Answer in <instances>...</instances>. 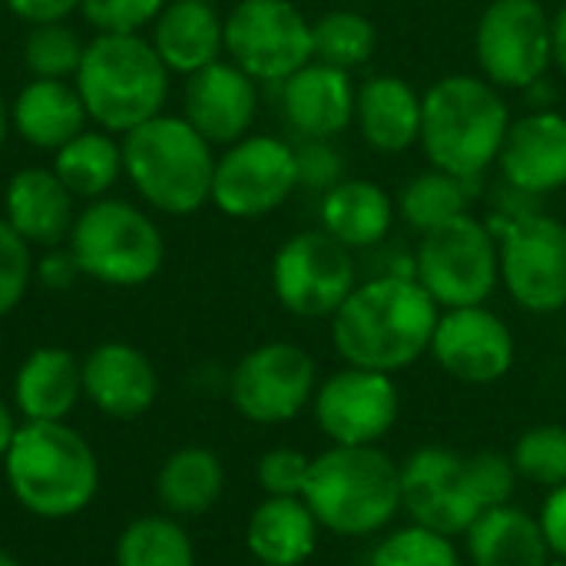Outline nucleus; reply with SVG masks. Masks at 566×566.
I'll return each instance as SVG.
<instances>
[{
    "label": "nucleus",
    "mask_w": 566,
    "mask_h": 566,
    "mask_svg": "<svg viewBox=\"0 0 566 566\" xmlns=\"http://www.w3.org/2000/svg\"><path fill=\"white\" fill-rule=\"evenodd\" d=\"M438 318V302L411 272H385L358 282L328 322L342 365L398 375L428 355Z\"/></svg>",
    "instance_id": "obj_1"
},
{
    "label": "nucleus",
    "mask_w": 566,
    "mask_h": 566,
    "mask_svg": "<svg viewBox=\"0 0 566 566\" xmlns=\"http://www.w3.org/2000/svg\"><path fill=\"white\" fill-rule=\"evenodd\" d=\"M517 481L511 454L424 444L401 461V504L408 521L464 537L481 514L514 501Z\"/></svg>",
    "instance_id": "obj_2"
},
{
    "label": "nucleus",
    "mask_w": 566,
    "mask_h": 566,
    "mask_svg": "<svg viewBox=\"0 0 566 566\" xmlns=\"http://www.w3.org/2000/svg\"><path fill=\"white\" fill-rule=\"evenodd\" d=\"M302 501L312 507L318 527L332 537H381L405 514L401 461H395L381 444H328L312 458Z\"/></svg>",
    "instance_id": "obj_3"
},
{
    "label": "nucleus",
    "mask_w": 566,
    "mask_h": 566,
    "mask_svg": "<svg viewBox=\"0 0 566 566\" xmlns=\"http://www.w3.org/2000/svg\"><path fill=\"white\" fill-rule=\"evenodd\" d=\"M514 116L481 73H448L421 93V149L434 169L481 179L501 156Z\"/></svg>",
    "instance_id": "obj_4"
},
{
    "label": "nucleus",
    "mask_w": 566,
    "mask_h": 566,
    "mask_svg": "<svg viewBox=\"0 0 566 566\" xmlns=\"http://www.w3.org/2000/svg\"><path fill=\"white\" fill-rule=\"evenodd\" d=\"M13 501L43 521L83 514L99 491V461L66 421H23L3 458Z\"/></svg>",
    "instance_id": "obj_5"
},
{
    "label": "nucleus",
    "mask_w": 566,
    "mask_h": 566,
    "mask_svg": "<svg viewBox=\"0 0 566 566\" xmlns=\"http://www.w3.org/2000/svg\"><path fill=\"white\" fill-rule=\"evenodd\" d=\"M73 86L86 106V116L106 129L126 136L146 119L166 113L169 70L143 33H96L80 60Z\"/></svg>",
    "instance_id": "obj_6"
},
{
    "label": "nucleus",
    "mask_w": 566,
    "mask_h": 566,
    "mask_svg": "<svg viewBox=\"0 0 566 566\" xmlns=\"http://www.w3.org/2000/svg\"><path fill=\"white\" fill-rule=\"evenodd\" d=\"M212 143L182 113H159L123 136V176L156 212H199L212 199Z\"/></svg>",
    "instance_id": "obj_7"
},
{
    "label": "nucleus",
    "mask_w": 566,
    "mask_h": 566,
    "mask_svg": "<svg viewBox=\"0 0 566 566\" xmlns=\"http://www.w3.org/2000/svg\"><path fill=\"white\" fill-rule=\"evenodd\" d=\"M66 249L80 272L113 289H136L159 275L166 242L149 212L126 199H93L76 212Z\"/></svg>",
    "instance_id": "obj_8"
},
{
    "label": "nucleus",
    "mask_w": 566,
    "mask_h": 566,
    "mask_svg": "<svg viewBox=\"0 0 566 566\" xmlns=\"http://www.w3.org/2000/svg\"><path fill=\"white\" fill-rule=\"evenodd\" d=\"M411 275L441 312L488 305L501 285V255L491 222L464 212L431 232H421Z\"/></svg>",
    "instance_id": "obj_9"
},
{
    "label": "nucleus",
    "mask_w": 566,
    "mask_h": 566,
    "mask_svg": "<svg viewBox=\"0 0 566 566\" xmlns=\"http://www.w3.org/2000/svg\"><path fill=\"white\" fill-rule=\"evenodd\" d=\"M358 285L355 252L335 242L325 229L289 235L272 255L275 302L305 322L332 318Z\"/></svg>",
    "instance_id": "obj_10"
},
{
    "label": "nucleus",
    "mask_w": 566,
    "mask_h": 566,
    "mask_svg": "<svg viewBox=\"0 0 566 566\" xmlns=\"http://www.w3.org/2000/svg\"><path fill=\"white\" fill-rule=\"evenodd\" d=\"M501 255V285L511 302L531 315L566 308V226L544 212L514 216L491 226Z\"/></svg>",
    "instance_id": "obj_11"
},
{
    "label": "nucleus",
    "mask_w": 566,
    "mask_h": 566,
    "mask_svg": "<svg viewBox=\"0 0 566 566\" xmlns=\"http://www.w3.org/2000/svg\"><path fill=\"white\" fill-rule=\"evenodd\" d=\"M474 56L497 90H531L554 66L551 13L541 0H491L474 27Z\"/></svg>",
    "instance_id": "obj_12"
},
{
    "label": "nucleus",
    "mask_w": 566,
    "mask_h": 566,
    "mask_svg": "<svg viewBox=\"0 0 566 566\" xmlns=\"http://www.w3.org/2000/svg\"><path fill=\"white\" fill-rule=\"evenodd\" d=\"M226 56L255 83H285L315 60L312 20L295 0H239L226 17Z\"/></svg>",
    "instance_id": "obj_13"
},
{
    "label": "nucleus",
    "mask_w": 566,
    "mask_h": 566,
    "mask_svg": "<svg viewBox=\"0 0 566 566\" xmlns=\"http://www.w3.org/2000/svg\"><path fill=\"white\" fill-rule=\"evenodd\" d=\"M298 189L295 146L269 133H249L216 156L212 206L229 219H265Z\"/></svg>",
    "instance_id": "obj_14"
},
{
    "label": "nucleus",
    "mask_w": 566,
    "mask_h": 566,
    "mask_svg": "<svg viewBox=\"0 0 566 566\" xmlns=\"http://www.w3.org/2000/svg\"><path fill=\"white\" fill-rule=\"evenodd\" d=\"M318 381V365L302 345L265 342L245 352L232 368L229 398L245 421L275 428L312 408Z\"/></svg>",
    "instance_id": "obj_15"
},
{
    "label": "nucleus",
    "mask_w": 566,
    "mask_h": 566,
    "mask_svg": "<svg viewBox=\"0 0 566 566\" xmlns=\"http://www.w3.org/2000/svg\"><path fill=\"white\" fill-rule=\"evenodd\" d=\"M312 418L328 444L371 448L395 431L401 418V388L395 375L342 365L318 381Z\"/></svg>",
    "instance_id": "obj_16"
},
{
    "label": "nucleus",
    "mask_w": 566,
    "mask_h": 566,
    "mask_svg": "<svg viewBox=\"0 0 566 566\" xmlns=\"http://www.w3.org/2000/svg\"><path fill=\"white\" fill-rule=\"evenodd\" d=\"M428 355L434 365L471 388L504 381L517 365V338L511 325L488 305L444 308Z\"/></svg>",
    "instance_id": "obj_17"
},
{
    "label": "nucleus",
    "mask_w": 566,
    "mask_h": 566,
    "mask_svg": "<svg viewBox=\"0 0 566 566\" xmlns=\"http://www.w3.org/2000/svg\"><path fill=\"white\" fill-rule=\"evenodd\" d=\"M182 116L212 146H232L259 116V83L232 60H216L186 76Z\"/></svg>",
    "instance_id": "obj_18"
},
{
    "label": "nucleus",
    "mask_w": 566,
    "mask_h": 566,
    "mask_svg": "<svg viewBox=\"0 0 566 566\" xmlns=\"http://www.w3.org/2000/svg\"><path fill=\"white\" fill-rule=\"evenodd\" d=\"M501 176L517 196H547L566 186V113L534 109L511 123L501 156Z\"/></svg>",
    "instance_id": "obj_19"
},
{
    "label": "nucleus",
    "mask_w": 566,
    "mask_h": 566,
    "mask_svg": "<svg viewBox=\"0 0 566 566\" xmlns=\"http://www.w3.org/2000/svg\"><path fill=\"white\" fill-rule=\"evenodd\" d=\"M83 398L113 421H136L156 405L159 375L139 348L103 342L83 358Z\"/></svg>",
    "instance_id": "obj_20"
},
{
    "label": "nucleus",
    "mask_w": 566,
    "mask_h": 566,
    "mask_svg": "<svg viewBox=\"0 0 566 566\" xmlns=\"http://www.w3.org/2000/svg\"><path fill=\"white\" fill-rule=\"evenodd\" d=\"M282 86V116L298 139H335L355 123V83L348 70L312 60Z\"/></svg>",
    "instance_id": "obj_21"
},
{
    "label": "nucleus",
    "mask_w": 566,
    "mask_h": 566,
    "mask_svg": "<svg viewBox=\"0 0 566 566\" xmlns=\"http://www.w3.org/2000/svg\"><path fill=\"white\" fill-rule=\"evenodd\" d=\"M76 196L60 182L50 166L17 169L3 189V219L30 245L56 249L70 239L76 222Z\"/></svg>",
    "instance_id": "obj_22"
},
{
    "label": "nucleus",
    "mask_w": 566,
    "mask_h": 566,
    "mask_svg": "<svg viewBox=\"0 0 566 566\" xmlns=\"http://www.w3.org/2000/svg\"><path fill=\"white\" fill-rule=\"evenodd\" d=\"M355 126L385 156H401L421 143V93L398 73H375L355 93Z\"/></svg>",
    "instance_id": "obj_23"
},
{
    "label": "nucleus",
    "mask_w": 566,
    "mask_h": 566,
    "mask_svg": "<svg viewBox=\"0 0 566 566\" xmlns=\"http://www.w3.org/2000/svg\"><path fill=\"white\" fill-rule=\"evenodd\" d=\"M149 43L169 73L192 76L226 53V17L212 0H169L149 27Z\"/></svg>",
    "instance_id": "obj_24"
},
{
    "label": "nucleus",
    "mask_w": 566,
    "mask_h": 566,
    "mask_svg": "<svg viewBox=\"0 0 566 566\" xmlns=\"http://www.w3.org/2000/svg\"><path fill=\"white\" fill-rule=\"evenodd\" d=\"M80 398L83 361L66 348H33L13 375V411L23 421H66Z\"/></svg>",
    "instance_id": "obj_25"
},
{
    "label": "nucleus",
    "mask_w": 566,
    "mask_h": 566,
    "mask_svg": "<svg viewBox=\"0 0 566 566\" xmlns=\"http://www.w3.org/2000/svg\"><path fill=\"white\" fill-rule=\"evenodd\" d=\"M322 534L302 497H262L245 521V551L262 566H305L315 557Z\"/></svg>",
    "instance_id": "obj_26"
},
{
    "label": "nucleus",
    "mask_w": 566,
    "mask_h": 566,
    "mask_svg": "<svg viewBox=\"0 0 566 566\" xmlns=\"http://www.w3.org/2000/svg\"><path fill=\"white\" fill-rule=\"evenodd\" d=\"M86 119V106L70 80H30L10 103V129L43 153H56L83 133Z\"/></svg>",
    "instance_id": "obj_27"
},
{
    "label": "nucleus",
    "mask_w": 566,
    "mask_h": 566,
    "mask_svg": "<svg viewBox=\"0 0 566 566\" xmlns=\"http://www.w3.org/2000/svg\"><path fill=\"white\" fill-rule=\"evenodd\" d=\"M398 219L395 199L371 179H342L322 196L318 229H325L335 242L352 252L375 249L388 239Z\"/></svg>",
    "instance_id": "obj_28"
},
{
    "label": "nucleus",
    "mask_w": 566,
    "mask_h": 566,
    "mask_svg": "<svg viewBox=\"0 0 566 566\" xmlns=\"http://www.w3.org/2000/svg\"><path fill=\"white\" fill-rule=\"evenodd\" d=\"M464 557L471 566H547L554 560L537 514L514 501L481 514L468 527Z\"/></svg>",
    "instance_id": "obj_29"
},
{
    "label": "nucleus",
    "mask_w": 566,
    "mask_h": 566,
    "mask_svg": "<svg viewBox=\"0 0 566 566\" xmlns=\"http://www.w3.org/2000/svg\"><path fill=\"white\" fill-rule=\"evenodd\" d=\"M156 494L169 517H202L226 494V468L209 448H179L163 461Z\"/></svg>",
    "instance_id": "obj_30"
},
{
    "label": "nucleus",
    "mask_w": 566,
    "mask_h": 566,
    "mask_svg": "<svg viewBox=\"0 0 566 566\" xmlns=\"http://www.w3.org/2000/svg\"><path fill=\"white\" fill-rule=\"evenodd\" d=\"M50 169L76 199H103L123 176V143L106 129H83L53 153Z\"/></svg>",
    "instance_id": "obj_31"
},
{
    "label": "nucleus",
    "mask_w": 566,
    "mask_h": 566,
    "mask_svg": "<svg viewBox=\"0 0 566 566\" xmlns=\"http://www.w3.org/2000/svg\"><path fill=\"white\" fill-rule=\"evenodd\" d=\"M474 182L478 179H464V176L431 166L405 182V189L395 199V209L421 235V232H431V229L471 212Z\"/></svg>",
    "instance_id": "obj_32"
},
{
    "label": "nucleus",
    "mask_w": 566,
    "mask_h": 566,
    "mask_svg": "<svg viewBox=\"0 0 566 566\" xmlns=\"http://www.w3.org/2000/svg\"><path fill=\"white\" fill-rule=\"evenodd\" d=\"M116 566H196V547L179 517H136L116 541Z\"/></svg>",
    "instance_id": "obj_33"
},
{
    "label": "nucleus",
    "mask_w": 566,
    "mask_h": 566,
    "mask_svg": "<svg viewBox=\"0 0 566 566\" xmlns=\"http://www.w3.org/2000/svg\"><path fill=\"white\" fill-rule=\"evenodd\" d=\"M378 30L358 10H328L312 23V50L315 60L332 63L338 70H358L375 56Z\"/></svg>",
    "instance_id": "obj_34"
},
{
    "label": "nucleus",
    "mask_w": 566,
    "mask_h": 566,
    "mask_svg": "<svg viewBox=\"0 0 566 566\" xmlns=\"http://www.w3.org/2000/svg\"><path fill=\"white\" fill-rule=\"evenodd\" d=\"M368 566H464V554L458 537L408 521L378 537L368 554Z\"/></svg>",
    "instance_id": "obj_35"
},
{
    "label": "nucleus",
    "mask_w": 566,
    "mask_h": 566,
    "mask_svg": "<svg viewBox=\"0 0 566 566\" xmlns=\"http://www.w3.org/2000/svg\"><path fill=\"white\" fill-rule=\"evenodd\" d=\"M86 43L80 33L60 20V23H36L23 36V66L30 70L33 80H73L80 70Z\"/></svg>",
    "instance_id": "obj_36"
},
{
    "label": "nucleus",
    "mask_w": 566,
    "mask_h": 566,
    "mask_svg": "<svg viewBox=\"0 0 566 566\" xmlns=\"http://www.w3.org/2000/svg\"><path fill=\"white\" fill-rule=\"evenodd\" d=\"M511 461L521 481L554 491L566 484V424H534L527 428L514 448Z\"/></svg>",
    "instance_id": "obj_37"
},
{
    "label": "nucleus",
    "mask_w": 566,
    "mask_h": 566,
    "mask_svg": "<svg viewBox=\"0 0 566 566\" xmlns=\"http://www.w3.org/2000/svg\"><path fill=\"white\" fill-rule=\"evenodd\" d=\"M169 0H80V17L96 33H143Z\"/></svg>",
    "instance_id": "obj_38"
},
{
    "label": "nucleus",
    "mask_w": 566,
    "mask_h": 566,
    "mask_svg": "<svg viewBox=\"0 0 566 566\" xmlns=\"http://www.w3.org/2000/svg\"><path fill=\"white\" fill-rule=\"evenodd\" d=\"M33 282V255L30 242L20 239L10 222L0 216V318H7L27 295Z\"/></svg>",
    "instance_id": "obj_39"
},
{
    "label": "nucleus",
    "mask_w": 566,
    "mask_h": 566,
    "mask_svg": "<svg viewBox=\"0 0 566 566\" xmlns=\"http://www.w3.org/2000/svg\"><path fill=\"white\" fill-rule=\"evenodd\" d=\"M312 471V454L298 448H272L255 464V481L265 497H302Z\"/></svg>",
    "instance_id": "obj_40"
},
{
    "label": "nucleus",
    "mask_w": 566,
    "mask_h": 566,
    "mask_svg": "<svg viewBox=\"0 0 566 566\" xmlns=\"http://www.w3.org/2000/svg\"><path fill=\"white\" fill-rule=\"evenodd\" d=\"M295 166H298V189L318 196H325L332 186L345 179V159L332 139H302L295 146Z\"/></svg>",
    "instance_id": "obj_41"
},
{
    "label": "nucleus",
    "mask_w": 566,
    "mask_h": 566,
    "mask_svg": "<svg viewBox=\"0 0 566 566\" xmlns=\"http://www.w3.org/2000/svg\"><path fill=\"white\" fill-rule=\"evenodd\" d=\"M80 265L73 259L70 249H46L36 262H33V282H40L50 292H66L76 279H80Z\"/></svg>",
    "instance_id": "obj_42"
},
{
    "label": "nucleus",
    "mask_w": 566,
    "mask_h": 566,
    "mask_svg": "<svg viewBox=\"0 0 566 566\" xmlns=\"http://www.w3.org/2000/svg\"><path fill=\"white\" fill-rule=\"evenodd\" d=\"M537 521H541V531L547 537L554 560H566V484L554 488V491H544Z\"/></svg>",
    "instance_id": "obj_43"
},
{
    "label": "nucleus",
    "mask_w": 566,
    "mask_h": 566,
    "mask_svg": "<svg viewBox=\"0 0 566 566\" xmlns=\"http://www.w3.org/2000/svg\"><path fill=\"white\" fill-rule=\"evenodd\" d=\"M10 13L20 17L23 23L36 27V23H60L70 13L80 10V0H7Z\"/></svg>",
    "instance_id": "obj_44"
},
{
    "label": "nucleus",
    "mask_w": 566,
    "mask_h": 566,
    "mask_svg": "<svg viewBox=\"0 0 566 566\" xmlns=\"http://www.w3.org/2000/svg\"><path fill=\"white\" fill-rule=\"evenodd\" d=\"M551 43H554V66L566 76V3L551 17Z\"/></svg>",
    "instance_id": "obj_45"
},
{
    "label": "nucleus",
    "mask_w": 566,
    "mask_h": 566,
    "mask_svg": "<svg viewBox=\"0 0 566 566\" xmlns=\"http://www.w3.org/2000/svg\"><path fill=\"white\" fill-rule=\"evenodd\" d=\"M17 418H13V408L0 398V464H3V458H7V451H10V441H13V434H17Z\"/></svg>",
    "instance_id": "obj_46"
},
{
    "label": "nucleus",
    "mask_w": 566,
    "mask_h": 566,
    "mask_svg": "<svg viewBox=\"0 0 566 566\" xmlns=\"http://www.w3.org/2000/svg\"><path fill=\"white\" fill-rule=\"evenodd\" d=\"M7 136H10V103L0 93V146L7 143Z\"/></svg>",
    "instance_id": "obj_47"
},
{
    "label": "nucleus",
    "mask_w": 566,
    "mask_h": 566,
    "mask_svg": "<svg viewBox=\"0 0 566 566\" xmlns=\"http://www.w3.org/2000/svg\"><path fill=\"white\" fill-rule=\"evenodd\" d=\"M0 566H20V560H17L13 554H7V551H0Z\"/></svg>",
    "instance_id": "obj_48"
},
{
    "label": "nucleus",
    "mask_w": 566,
    "mask_h": 566,
    "mask_svg": "<svg viewBox=\"0 0 566 566\" xmlns=\"http://www.w3.org/2000/svg\"><path fill=\"white\" fill-rule=\"evenodd\" d=\"M547 566H566V560H551V564Z\"/></svg>",
    "instance_id": "obj_49"
},
{
    "label": "nucleus",
    "mask_w": 566,
    "mask_h": 566,
    "mask_svg": "<svg viewBox=\"0 0 566 566\" xmlns=\"http://www.w3.org/2000/svg\"><path fill=\"white\" fill-rule=\"evenodd\" d=\"M252 566H262V564H252Z\"/></svg>",
    "instance_id": "obj_50"
}]
</instances>
